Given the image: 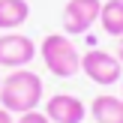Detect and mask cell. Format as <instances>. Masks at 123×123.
<instances>
[{
    "mask_svg": "<svg viewBox=\"0 0 123 123\" xmlns=\"http://www.w3.org/2000/svg\"><path fill=\"white\" fill-rule=\"evenodd\" d=\"M81 72L90 78L93 84H120L123 78V63L117 60V54H108L102 48H90V51L81 54Z\"/></svg>",
    "mask_w": 123,
    "mask_h": 123,
    "instance_id": "obj_3",
    "label": "cell"
},
{
    "mask_svg": "<svg viewBox=\"0 0 123 123\" xmlns=\"http://www.w3.org/2000/svg\"><path fill=\"white\" fill-rule=\"evenodd\" d=\"M99 24L108 36H123V0H105L102 3Z\"/></svg>",
    "mask_w": 123,
    "mask_h": 123,
    "instance_id": "obj_9",
    "label": "cell"
},
{
    "mask_svg": "<svg viewBox=\"0 0 123 123\" xmlns=\"http://www.w3.org/2000/svg\"><path fill=\"white\" fill-rule=\"evenodd\" d=\"M45 117L51 123H84L87 117V105H84V99H78L75 93H54L45 99Z\"/></svg>",
    "mask_w": 123,
    "mask_h": 123,
    "instance_id": "obj_6",
    "label": "cell"
},
{
    "mask_svg": "<svg viewBox=\"0 0 123 123\" xmlns=\"http://www.w3.org/2000/svg\"><path fill=\"white\" fill-rule=\"evenodd\" d=\"M120 96H123V78H120Z\"/></svg>",
    "mask_w": 123,
    "mask_h": 123,
    "instance_id": "obj_13",
    "label": "cell"
},
{
    "mask_svg": "<svg viewBox=\"0 0 123 123\" xmlns=\"http://www.w3.org/2000/svg\"><path fill=\"white\" fill-rule=\"evenodd\" d=\"M87 111H90V117L96 123H123V96L99 93L87 105Z\"/></svg>",
    "mask_w": 123,
    "mask_h": 123,
    "instance_id": "obj_7",
    "label": "cell"
},
{
    "mask_svg": "<svg viewBox=\"0 0 123 123\" xmlns=\"http://www.w3.org/2000/svg\"><path fill=\"white\" fill-rule=\"evenodd\" d=\"M0 123H15V120H12V114H9V111H6V108H3V105H0Z\"/></svg>",
    "mask_w": 123,
    "mask_h": 123,
    "instance_id": "obj_11",
    "label": "cell"
},
{
    "mask_svg": "<svg viewBox=\"0 0 123 123\" xmlns=\"http://www.w3.org/2000/svg\"><path fill=\"white\" fill-rule=\"evenodd\" d=\"M36 60V42L30 36L9 30L0 36V69H27Z\"/></svg>",
    "mask_w": 123,
    "mask_h": 123,
    "instance_id": "obj_4",
    "label": "cell"
},
{
    "mask_svg": "<svg viewBox=\"0 0 123 123\" xmlns=\"http://www.w3.org/2000/svg\"><path fill=\"white\" fill-rule=\"evenodd\" d=\"M39 57L54 78H75L81 72V51L66 33H48L39 42Z\"/></svg>",
    "mask_w": 123,
    "mask_h": 123,
    "instance_id": "obj_2",
    "label": "cell"
},
{
    "mask_svg": "<svg viewBox=\"0 0 123 123\" xmlns=\"http://www.w3.org/2000/svg\"><path fill=\"white\" fill-rule=\"evenodd\" d=\"M15 123H51L45 117V111H24V114H15Z\"/></svg>",
    "mask_w": 123,
    "mask_h": 123,
    "instance_id": "obj_10",
    "label": "cell"
},
{
    "mask_svg": "<svg viewBox=\"0 0 123 123\" xmlns=\"http://www.w3.org/2000/svg\"><path fill=\"white\" fill-rule=\"evenodd\" d=\"M0 84H3V72H0Z\"/></svg>",
    "mask_w": 123,
    "mask_h": 123,
    "instance_id": "obj_14",
    "label": "cell"
},
{
    "mask_svg": "<svg viewBox=\"0 0 123 123\" xmlns=\"http://www.w3.org/2000/svg\"><path fill=\"white\" fill-rule=\"evenodd\" d=\"M117 60H120V63H123V45L117 48Z\"/></svg>",
    "mask_w": 123,
    "mask_h": 123,
    "instance_id": "obj_12",
    "label": "cell"
},
{
    "mask_svg": "<svg viewBox=\"0 0 123 123\" xmlns=\"http://www.w3.org/2000/svg\"><path fill=\"white\" fill-rule=\"evenodd\" d=\"M27 18H30V0H0V30L3 33L24 27Z\"/></svg>",
    "mask_w": 123,
    "mask_h": 123,
    "instance_id": "obj_8",
    "label": "cell"
},
{
    "mask_svg": "<svg viewBox=\"0 0 123 123\" xmlns=\"http://www.w3.org/2000/svg\"><path fill=\"white\" fill-rule=\"evenodd\" d=\"M42 96H45V84L33 69H9V75H3L0 105L9 114L36 111L42 105Z\"/></svg>",
    "mask_w": 123,
    "mask_h": 123,
    "instance_id": "obj_1",
    "label": "cell"
},
{
    "mask_svg": "<svg viewBox=\"0 0 123 123\" xmlns=\"http://www.w3.org/2000/svg\"><path fill=\"white\" fill-rule=\"evenodd\" d=\"M102 0H66L63 12H60V24H63L66 36H81L99 21Z\"/></svg>",
    "mask_w": 123,
    "mask_h": 123,
    "instance_id": "obj_5",
    "label": "cell"
}]
</instances>
